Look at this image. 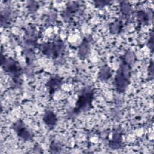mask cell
<instances>
[{"mask_svg":"<svg viewBox=\"0 0 154 154\" xmlns=\"http://www.w3.org/2000/svg\"><path fill=\"white\" fill-rule=\"evenodd\" d=\"M134 56L128 58L127 53L121 58V63L117 71L114 81V85L117 92L123 93L130 83L131 64Z\"/></svg>","mask_w":154,"mask_h":154,"instance_id":"obj_1","label":"cell"},{"mask_svg":"<svg viewBox=\"0 0 154 154\" xmlns=\"http://www.w3.org/2000/svg\"><path fill=\"white\" fill-rule=\"evenodd\" d=\"M94 97V89L91 86L84 87L79 94L75 106L69 112V116L73 117L81 113L88 111L92 108Z\"/></svg>","mask_w":154,"mask_h":154,"instance_id":"obj_2","label":"cell"},{"mask_svg":"<svg viewBox=\"0 0 154 154\" xmlns=\"http://www.w3.org/2000/svg\"><path fill=\"white\" fill-rule=\"evenodd\" d=\"M1 65L5 72L8 74L16 84L21 82L22 68L19 63L12 58H3L2 56Z\"/></svg>","mask_w":154,"mask_h":154,"instance_id":"obj_3","label":"cell"},{"mask_svg":"<svg viewBox=\"0 0 154 154\" xmlns=\"http://www.w3.org/2000/svg\"><path fill=\"white\" fill-rule=\"evenodd\" d=\"M42 54L52 59L58 58L65 51L64 42L60 39L43 43L40 46Z\"/></svg>","mask_w":154,"mask_h":154,"instance_id":"obj_4","label":"cell"},{"mask_svg":"<svg viewBox=\"0 0 154 154\" xmlns=\"http://www.w3.org/2000/svg\"><path fill=\"white\" fill-rule=\"evenodd\" d=\"M12 126L14 132L19 138L26 141L32 140L34 137L32 132L26 126L22 120H17L13 123Z\"/></svg>","mask_w":154,"mask_h":154,"instance_id":"obj_5","label":"cell"},{"mask_svg":"<svg viewBox=\"0 0 154 154\" xmlns=\"http://www.w3.org/2000/svg\"><path fill=\"white\" fill-rule=\"evenodd\" d=\"M63 84V79L59 76H54L49 79L47 82L46 86L49 90L50 94H54L57 90H59Z\"/></svg>","mask_w":154,"mask_h":154,"instance_id":"obj_6","label":"cell"},{"mask_svg":"<svg viewBox=\"0 0 154 154\" xmlns=\"http://www.w3.org/2000/svg\"><path fill=\"white\" fill-rule=\"evenodd\" d=\"M90 41L91 38L85 37L81 43L78 51V54L81 59H85L89 54L90 49Z\"/></svg>","mask_w":154,"mask_h":154,"instance_id":"obj_7","label":"cell"},{"mask_svg":"<svg viewBox=\"0 0 154 154\" xmlns=\"http://www.w3.org/2000/svg\"><path fill=\"white\" fill-rule=\"evenodd\" d=\"M43 121L49 128H52L55 126L57 119L54 113L49 110L45 112L43 117Z\"/></svg>","mask_w":154,"mask_h":154,"instance_id":"obj_8","label":"cell"},{"mask_svg":"<svg viewBox=\"0 0 154 154\" xmlns=\"http://www.w3.org/2000/svg\"><path fill=\"white\" fill-rule=\"evenodd\" d=\"M122 144V134L119 132H116L112 137L111 140L109 143V146L113 150L117 149L121 147Z\"/></svg>","mask_w":154,"mask_h":154,"instance_id":"obj_9","label":"cell"},{"mask_svg":"<svg viewBox=\"0 0 154 154\" xmlns=\"http://www.w3.org/2000/svg\"><path fill=\"white\" fill-rule=\"evenodd\" d=\"M111 69L108 66H103L100 69V70L99 73V79L103 81H107L111 76Z\"/></svg>","mask_w":154,"mask_h":154,"instance_id":"obj_10","label":"cell"},{"mask_svg":"<svg viewBox=\"0 0 154 154\" xmlns=\"http://www.w3.org/2000/svg\"><path fill=\"white\" fill-rule=\"evenodd\" d=\"M137 19L138 20L143 23H147L149 22V16L144 11H139L137 14Z\"/></svg>","mask_w":154,"mask_h":154,"instance_id":"obj_11","label":"cell"},{"mask_svg":"<svg viewBox=\"0 0 154 154\" xmlns=\"http://www.w3.org/2000/svg\"><path fill=\"white\" fill-rule=\"evenodd\" d=\"M121 28V23L120 22H115L114 23H112L110 29L113 33H118L120 31Z\"/></svg>","mask_w":154,"mask_h":154,"instance_id":"obj_12","label":"cell"},{"mask_svg":"<svg viewBox=\"0 0 154 154\" xmlns=\"http://www.w3.org/2000/svg\"><path fill=\"white\" fill-rule=\"evenodd\" d=\"M131 10L132 9L131 6L126 2H124L123 4H122V11L123 14H129L131 13Z\"/></svg>","mask_w":154,"mask_h":154,"instance_id":"obj_13","label":"cell"},{"mask_svg":"<svg viewBox=\"0 0 154 154\" xmlns=\"http://www.w3.org/2000/svg\"><path fill=\"white\" fill-rule=\"evenodd\" d=\"M51 150H52V152H55V150H57V152H58V150H60V146L57 143H55L53 142L51 145Z\"/></svg>","mask_w":154,"mask_h":154,"instance_id":"obj_14","label":"cell"},{"mask_svg":"<svg viewBox=\"0 0 154 154\" xmlns=\"http://www.w3.org/2000/svg\"><path fill=\"white\" fill-rule=\"evenodd\" d=\"M108 3H109V2H107V1H96L95 2L96 6L97 7H103V6L106 5Z\"/></svg>","mask_w":154,"mask_h":154,"instance_id":"obj_15","label":"cell"},{"mask_svg":"<svg viewBox=\"0 0 154 154\" xmlns=\"http://www.w3.org/2000/svg\"><path fill=\"white\" fill-rule=\"evenodd\" d=\"M153 32H152L151 33V36L150 38H149V43H148V46L149 47L150 49H152V51L153 50Z\"/></svg>","mask_w":154,"mask_h":154,"instance_id":"obj_16","label":"cell"},{"mask_svg":"<svg viewBox=\"0 0 154 154\" xmlns=\"http://www.w3.org/2000/svg\"><path fill=\"white\" fill-rule=\"evenodd\" d=\"M149 69H150V70L149 69V76L151 78H153V62H151L150 65L149 66Z\"/></svg>","mask_w":154,"mask_h":154,"instance_id":"obj_17","label":"cell"}]
</instances>
